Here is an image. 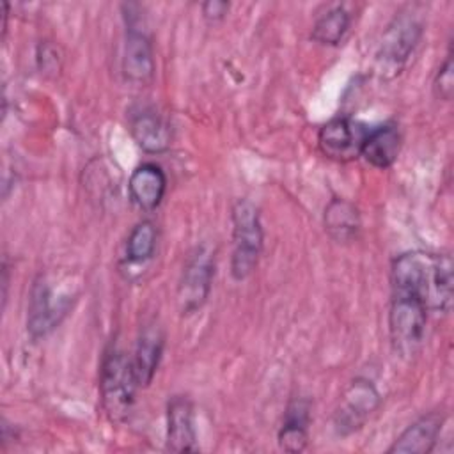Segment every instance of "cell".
I'll use <instances>...</instances> for the list:
<instances>
[{
	"label": "cell",
	"mask_w": 454,
	"mask_h": 454,
	"mask_svg": "<svg viewBox=\"0 0 454 454\" xmlns=\"http://www.w3.org/2000/svg\"><path fill=\"white\" fill-rule=\"evenodd\" d=\"M227 11H229V4L222 0H209L202 4V16L211 23L220 21L227 14Z\"/></svg>",
	"instance_id": "obj_23"
},
{
	"label": "cell",
	"mask_w": 454,
	"mask_h": 454,
	"mask_svg": "<svg viewBox=\"0 0 454 454\" xmlns=\"http://www.w3.org/2000/svg\"><path fill=\"white\" fill-rule=\"evenodd\" d=\"M262 250V225L257 206L248 199H238L232 206V257L231 275L245 280L252 275Z\"/></svg>",
	"instance_id": "obj_3"
},
{
	"label": "cell",
	"mask_w": 454,
	"mask_h": 454,
	"mask_svg": "<svg viewBox=\"0 0 454 454\" xmlns=\"http://www.w3.org/2000/svg\"><path fill=\"white\" fill-rule=\"evenodd\" d=\"M138 388L131 358L122 349L112 346L105 351L99 372V392L105 413L112 422H126L135 404V390Z\"/></svg>",
	"instance_id": "obj_2"
},
{
	"label": "cell",
	"mask_w": 454,
	"mask_h": 454,
	"mask_svg": "<svg viewBox=\"0 0 454 454\" xmlns=\"http://www.w3.org/2000/svg\"><path fill=\"white\" fill-rule=\"evenodd\" d=\"M381 403L380 392L367 378H355L344 390L333 413V431L348 436L358 431Z\"/></svg>",
	"instance_id": "obj_7"
},
{
	"label": "cell",
	"mask_w": 454,
	"mask_h": 454,
	"mask_svg": "<svg viewBox=\"0 0 454 454\" xmlns=\"http://www.w3.org/2000/svg\"><path fill=\"white\" fill-rule=\"evenodd\" d=\"M367 131L349 117H335L328 121L317 133L321 153L337 161H348L360 154L362 142Z\"/></svg>",
	"instance_id": "obj_9"
},
{
	"label": "cell",
	"mask_w": 454,
	"mask_h": 454,
	"mask_svg": "<svg viewBox=\"0 0 454 454\" xmlns=\"http://www.w3.org/2000/svg\"><path fill=\"white\" fill-rule=\"evenodd\" d=\"M349 12L342 5L328 9L312 27V39L325 46H335L342 41L349 28Z\"/></svg>",
	"instance_id": "obj_19"
},
{
	"label": "cell",
	"mask_w": 454,
	"mask_h": 454,
	"mask_svg": "<svg viewBox=\"0 0 454 454\" xmlns=\"http://www.w3.org/2000/svg\"><path fill=\"white\" fill-rule=\"evenodd\" d=\"M156 227L149 220L138 222L126 241V257L131 262H145L153 257L156 248Z\"/></svg>",
	"instance_id": "obj_20"
},
{
	"label": "cell",
	"mask_w": 454,
	"mask_h": 454,
	"mask_svg": "<svg viewBox=\"0 0 454 454\" xmlns=\"http://www.w3.org/2000/svg\"><path fill=\"white\" fill-rule=\"evenodd\" d=\"M427 312V305L424 303L422 298L410 293L392 291L388 333L392 348L399 356L410 358L422 346Z\"/></svg>",
	"instance_id": "obj_4"
},
{
	"label": "cell",
	"mask_w": 454,
	"mask_h": 454,
	"mask_svg": "<svg viewBox=\"0 0 454 454\" xmlns=\"http://www.w3.org/2000/svg\"><path fill=\"white\" fill-rule=\"evenodd\" d=\"M399 151V129L392 124H383L367 131L360 147V156H364V160L376 168H388L397 160Z\"/></svg>",
	"instance_id": "obj_16"
},
{
	"label": "cell",
	"mask_w": 454,
	"mask_h": 454,
	"mask_svg": "<svg viewBox=\"0 0 454 454\" xmlns=\"http://www.w3.org/2000/svg\"><path fill=\"white\" fill-rule=\"evenodd\" d=\"M163 353V333L158 326H144V330L138 335L133 356H131V367L138 387H149L153 381L160 360Z\"/></svg>",
	"instance_id": "obj_14"
},
{
	"label": "cell",
	"mask_w": 454,
	"mask_h": 454,
	"mask_svg": "<svg viewBox=\"0 0 454 454\" xmlns=\"http://www.w3.org/2000/svg\"><path fill=\"white\" fill-rule=\"evenodd\" d=\"M443 426V415L429 411L411 422L388 447V454H427L434 449Z\"/></svg>",
	"instance_id": "obj_12"
},
{
	"label": "cell",
	"mask_w": 454,
	"mask_h": 454,
	"mask_svg": "<svg viewBox=\"0 0 454 454\" xmlns=\"http://www.w3.org/2000/svg\"><path fill=\"white\" fill-rule=\"evenodd\" d=\"M454 66H452V53L449 51L443 64L440 66V69L436 71V76H434V82H433V89H434V94L440 98V99H445L449 101L452 98V92H454Z\"/></svg>",
	"instance_id": "obj_21"
},
{
	"label": "cell",
	"mask_w": 454,
	"mask_h": 454,
	"mask_svg": "<svg viewBox=\"0 0 454 454\" xmlns=\"http://www.w3.org/2000/svg\"><path fill=\"white\" fill-rule=\"evenodd\" d=\"M310 406L303 397H296L289 403L282 427L278 431V445L286 452H301L309 442V422Z\"/></svg>",
	"instance_id": "obj_17"
},
{
	"label": "cell",
	"mask_w": 454,
	"mask_h": 454,
	"mask_svg": "<svg viewBox=\"0 0 454 454\" xmlns=\"http://www.w3.org/2000/svg\"><path fill=\"white\" fill-rule=\"evenodd\" d=\"M69 298H55L53 287L46 277L39 275L30 291V305L27 317V330L32 339L46 337L62 317L67 314Z\"/></svg>",
	"instance_id": "obj_8"
},
{
	"label": "cell",
	"mask_w": 454,
	"mask_h": 454,
	"mask_svg": "<svg viewBox=\"0 0 454 454\" xmlns=\"http://www.w3.org/2000/svg\"><path fill=\"white\" fill-rule=\"evenodd\" d=\"M422 32V21L413 12H401L392 20L383 32L376 53V69L381 78L390 80L403 71L408 59L415 51Z\"/></svg>",
	"instance_id": "obj_5"
},
{
	"label": "cell",
	"mask_w": 454,
	"mask_h": 454,
	"mask_svg": "<svg viewBox=\"0 0 454 454\" xmlns=\"http://www.w3.org/2000/svg\"><path fill=\"white\" fill-rule=\"evenodd\" d=\"M167 450L170 452L197 450L193 404L184 395H174L167 404Z\"/></svg>",
	"instance_id": "obj_11"
},
{
	"label": "cell",
	"mask_w": 454,
	"mask_h": 454,
	"mask_svg": "<svg viewBox=\"0 0 454 454\" xmlns=\"http://www.w3.org/2000/svg\"><path fill=\"white\" fill-rule=\"evenodd\" d=\"M37 60H39L41 69H44V71H51V67H53V71H57V69L60 67L59 59H57V48L51 46V44H48V43H44V44L39 46Z\"/></svg>",
	"instance_id": "obj_22"
},
{
	"label": "cell",
	"mask_w": 454,
	"mask_h": 454,
	"mask_svg": "<svg viewBox=\"0 0 454 454\" xmlns=\"http://www.w3.org/2000/svg\"><path fill=\"white\" fill-rule=\"evenodd\" d=\"M122 73L131 83H147L154 74V51L147 32L129 16L124 50Z\"/></svg>",
	"instance_id": "obj_10"
},
{
	"label": "cell",
	"mask_w": 454,
	"mask_h": 454,
	"mask_svg": "<svg viewBox=\"0 0 454 454\" xmlns=\"http://www.w3.org/2000/svg\"><path fill=\"white\" fill-rule=\"evenodd\" d=\"M392 291L410 293L424 300L427 310L449 312L452 301V261L445 254L406 252L394 259Z\"/></svg>",
	"instance_id": "obj_1"
},
{
	"label": "cell",
	"mask_w": 454,
	"mask_h": 454,
	"mask_svg": "<svg viewBox=\"0 0 454 454\" xmlns=\"http://www.w3.org/2000/svg\"><path fill=\"white\" fill-rule=\"evenodd\" d=\"M325 229L339 243L353 239L360 229L356 207L346 199H332L325 209Z\"/></svg>",
	"instance_id": "obj_18"
},
{
	"label": "cell",
	"mask_w": 454,
	"mask_h": 454,
	"mask_svg": "<svg viewBox=\"0 0 454 454\" xmlns=\"http://www.w3.org/2000/svg\"><path fill=\"white\" fill-rule=\"evenodd\" d=\"M215 275V255L206 245L195 247L179 277L177 305L181 314L197 312L209 298Z\"/></svg>",
	"instance_id": "obj_6"
},
{
	"label": "cell",
	"mask_w": 454,
	"mask_h": 454,
	"mask_svg": "<svg viewBox=\"0 0 454 454\" xmlns=\"http://www.w3.org/2000/svg\"><path fill=\"white\" fill-rule=\"evenodd\" d=\"M129 131L137 145L145 153H163L170 147L172 142V129L168 122L147 108L131 115Z\"/></svg>",
	"instance_id": "obj_15"
},
{
	"label": "cell",
	"mask_w": 454,
	"mask_h": 454,
	"mask_svg": "<svg viewBox=\"0 0 454 454\" xmlns=\"http://www.w3.org/2000/svg\"><path fill=\"white\" fill-rule=\"evenodd\" d=\"M167 190V177L161 167L154 163L138 165L128 183L131 200L144 211H153L160 206Z\"/></svg>",
	"instance_id": "obj_13"
}]
</instances>
